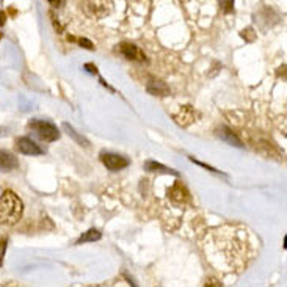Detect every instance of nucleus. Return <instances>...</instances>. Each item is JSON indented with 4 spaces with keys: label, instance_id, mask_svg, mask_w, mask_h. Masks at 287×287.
<instances>
[{
    "label": "nucleus",
    "instance_id": "1",
    "mask_svg": "<svg viewBox=\"0 0 287 287\" xmlns=\"http://www.w3.org/2000/svg\"><path fill=\"white\" fill-rule=\"evenodd\" d=\"M206 256L223 272H242L253 258V248L247 232L231 226H221L206 235Z\"/></svg>",
    "mask_w": 287,
    "mask_h": 287
},
{
    "label": "nucleus",
    "instance_id": "2",
    "mask_svg": "<svg viewBox=\"0 0 287 287\" xmlns=\"http://www.w3.org/2000/svg\"><path fill=\"white\" fill-rule=\"evenodd\" d=\"M24 212V204L21 198L11 190H7L0 198V225H16Z\"/></svg>",
    "mask_w": 287,
    "mask_h": 287
},
{
    "label": "nucleus",
    "instance_id": "3",
    "mask_svg": "<svg viewBox=\"0 0 287 287\" xmlns=\"http://www.w3.org/2000/svg\"><path fill=\"white\" fill-rule=\"evenodd\" d=\"M28 127L35 132V135L43 140V141H55L60 138V131L57 129V126H54L49 121H43V119H31L28 122Z\"/></svg>",
    "mask_w": 287,
    "mask_h": 287
},
{
    "label": "nucleus",
    "instance_id": "4",
    "mask_svg": "<svg viewBox=\"0 0 287 287\" xmlns=\"http://www.w3.org/2000/svg\"><path fill=\"white\" fill-rule=\"evenodd\" d=\"M111 7H113V4H111L110 0H85L84 2L85 13L90 18H94V19L105 18L107 14H110Z\"/></svg>",
    "mask_w": 287,
    "mask_h": 287
},
{
    "label": "nucleus",
    "instance_id": "5",
    "mask_svg": "<svg viewBox=\"0 0 287 287\" xmlns=\"http://www.w3.org/2000/svg\"><path fill=\"white\" fill-rule=\"evenodd\" d=\"M102 163L110 171H119V170H124V168H127L131 165L129 158H127V157L119 155V154H113V152L102 154Z\"/></svg>",
    "mask_w": 287,
    "mask_h": 287
},
{
    "label": "nucleus",
    "instance_id": "6",
    "mask_svg": "<svg viewBox=\"0 0 287 287\" xmlns=\"http://www.w3.org/2000/svg\"><path fill=\"white\" fill-rule=\"evenodd\" d=\"M118 51L132 61H138V63H145L146 61V55L143 52L138 46L132 44V43H121L118 46Z\"/></svg>",
    "mask_w": 287,
    "mask_h": 287
},
{
    "label": "nucleus",
    "instance_id": "7",
    "mask_svg": "<svg viewBox=\"0 0 287 287\" xmlns=\"http://www.w3.org/2000/svg\"><path fill=\"white\" fill-rule=\"evenodd\" d=\"M16 146H18L19 152H22L25 155H41V154H44V149L39 145H36L33 140H30L27 137L19 138L18 143H16Z\"/></svg>",
    "mask_w": 287,
    "mask_h": 287
},
{
    "label": "nucleus",
    "instance_id": "8",
    "mask_svg": "<svg viewBox=\"0 0 287 287\" xmlns=\"http://www.w3.org/2000/svg\"><path fill=\"white\" fill-rule=\"evenodd\" d=\"M174 119H176V122H178L179 126L187 127V126H190L191 122L196 121V119H195V110L191 108L190 105H184V107H181L179 113L174 115Z\"/></svg>",
    "mask_w": 287,
    "mask_h": 287
},
{
    "label": "nucleus",
    "instance_id": "9",
    "mask_svg": "<svg viewBox=\"0 0 287 287\" xmlns=\"http://www.w3.org/2000/svg\"><path fill=\"white\" fill-rule=\"evenodd\" d=\"M19 167V160L11 152L0 151V171H13Z\"/></svg>",
    "mask_w": 287,
    "mask_h": 287
},
{
    "label": "nucleus",
    "instance_id": "10",
    "mask_svg": "<svg viewBox=\"0 0 287 287\" xmlns=\"http://www.w3.org/2000/svg\"><path fill=\"white\" fill-rule=\"evenodd\" d=\"M217 132H218V137H220L221 140H225L226 143H229V145H232V146H235V148H243V143L238 140V137H237L235 134H232V131L228 129L226 126L218 127Z\"/></svg>",
    "mask_w": 287,
    "mask_h": 287
},
{
    "label": "nucleus",
    "instance_id": "11",
    "mask_svg": "<svg viewBox=\"0 0 287 287\" xmlns=\"http://www.w3.org/2000/svg\"><path fill=\"white\" fill-rule=\"evenodd\" d=\"M146 90L152 94V96H168L170 94V88L165 82L157 80V78H151L146 85Z\"/></svg>",
    "mask_w": 287,
    "mask_h": 287
},
{
    "label": "nucleus",
    "instance_id": "12",
    "mask_svg": "<svg viewBox=\"0 0 287 287\" xmlns=\"http://www.w3.org/2000/svg\"><path fill=\"white\" fill-rule=\"evenodd\" d=\"M145 170L151 173H163V174H173V176H178V171H174L162 163H157L155 160H146L145 162Z\"/></svg>",
    "mask_w": 287,
    "mask_h": 287
},
{
    "label": "nucleus",
    "instance_id": "13",
    "mask_svg": "<svg viewBox=\"0 0 287 287\" xmlns=\"http://www.w3.org/2000/svg\"><path fill=\"white\" fill-rule=\"evenodd\" d=\"M170 193H171V198L174 201H178V202H185L188 201V193H187V190L181 185V184H176L171 190H170Z\"/></svg>",
    "mask_w": 287,
    "mask_h": 287
},
{
    "label": "nucleus",
    "instance_id": "14",
    "mask_svg": "<svg viewBox=\"0 0 287 287\" xmlns=\"http://www.w3.org/2000/svg\"><path fill=\"white\" fill-rule=\"evenodd\" d=\"M102 238V234L98 231V229H90L87 232H84L80 235V238L77 240V245H82V243H87V242H98Z\"/></svg>",
    "mask_w": 287,
    "mask_h": 287
},
{
    "label": "nucleus",
    "instance_id": "15",
    "mask_svg": "<svg viewBox=\"0 0 287 287\" xmlns=\"http://www.w3.org/2000/svg\"><path fill=\"white\" fill-rule=\"evenodd\" d=\"M63 129H65L66 131V134L69 135V137H72L77 143H78V145H82V146H90V141L84 137V135H80V134H77L75 131H74V127L72 126H69L68 122H63Z\"/></svg>",
    "mask_w": 287,
    "mask_h": 287
},
{
    "label": "nucleus",
    "instance_id": "16",
    "mask_svg": "<svg viewBox=\"0 0 287 287\" xmlns=\"http://www.w3.org/2000/svg\"><path fill=\"white\" fill-rule=\"evenodd\" d=\"M218 4L223 14H229L234 11V0H218Z\"/></svg>",
    "mask_w": 287,
    "mask_h": 287
},
{
    "label": "nucleus",
    "instance_id": "17",
    "mask_svg": "<svg viewBox=\"0 0 287 287\" xmlns=\"http://www.w3.org/2000/svg\"><path fill=\"white\" fill-rule=\"evenodd\" d=\"M68 39H69V41H75V43H78V46L85 47V49H88V51H93V49H94L93 43H91L90 39H87V38H74V36H68Z\"/></svg>",
    "mask_w": 287,
    "mask_h": 287
},
{
    "label": "nucleus",
    "instance_id": "18",
    "mask_svg": "<svg viewBox=\"0 0 287 287\" xmlns=\"http://www.w3.org/2000/svg\"><path fill=\"white\" fill-rule=\"evenodd\" d=\"M5 251H7V240H0V265L4 264V256H5Z\"/></svg>",
    "mask_w": 287,
    "mask_h": 287
},
{
    "label": "nucleus",
    "instance_id": "19",
    "mask_svg": "<svg viewBox=\"0 0 287 287\" xmlns=\"http://www.w3.org/2000/svg\"><path fill=\"white\" fill-rule=\"evenodd\" d=\"M240 35H242V38H245V39H248V41H253V39H254V31H253V28L243 30Z\"/></svg>",
    "mask_w": 287,
    "mask_h": 287
},
{
    "label": "nucleus",
    "instance_id": "20",
    "mask_svg": "<svg viewBox=\"0 0 287 287\" xmlns=\"http://www.w3.org/2000/svg\"><path fill=\"white\" fill-rule=\"evenodd\" d=\"M191 162H195L196 165H199V167H202V168H206V170H209V171H212V173H220L218 170H215V168H212V167H209V165H206V163H202V162H198V160H195L193 157H191Z\"/></svg>",
    "mask_w": 287,
    "mask_h": 287
},
{
    "label": "nucleus",
    "instance_id": "21",
    "mask_svg": "<svg viewBox=\"0 0 287 287\" xmlns=\"http://www.w3.org/2000/svg\"><path fill=\"white\" fill-rule=\"evenodd\" d=\"M90 74H98V68H96L94 65H93V63H87V65L84 66Z\"/></svg>",
    "mask_w": 287,
    "mask_h": 287
},
{
    "label": "nucleus",
    "instance_id": "22",
    "mask_svg": "<svg viewBox=\"0 0 287 287\" xmlns=\"http://www.w3.org/2000/svg\"><path fill=\"white\" fill-rule=\"evenodd\" d=\"M7 22V13L5 11H0V27Z\"/></svg>",
    "mask_w": 287,
    "mask_h": 287
},
{
    "label": "nucleus",
    "instance_id": "23",
    "mask_svg": "<svg viewBox=\"0 0 287 287\" xmlns=\"http://www.w3.org/2000/svg\"><path fill=\"white\" fill-rule=\"evenodd\" d=\"M47 2H49L51 5H54V7H55V5H58V2H60V0H47Z\"/></svg>",
    "mask_w": 287,
    "mask_h": 287
},
{
    "label": "nucleus",
    "instance_id": "24",
    "mask_svg": "<svg viewBox=\"0 0 287 287\" xmlns=\"http://www.w3.org/2000/svg\"><path fill=\"white\" fill-rule=\"evenodd\" d=\"M0 38H2V35H0Z\"/></svg>",
    "mask_w": 287,
    "mask_h": 287
}]
</instances>
